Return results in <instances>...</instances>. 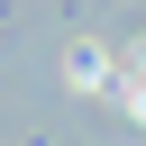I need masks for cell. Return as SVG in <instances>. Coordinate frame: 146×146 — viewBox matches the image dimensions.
<instances>
[{"instance_id":"6da1fadb","label":"cell","mask_w":146,"mask_h":146,"mask_svg":"<svg viewBox=\"0 0 146 146\" xmlns=\"http://www.w3.org/2000/svg\"><path fill=\"white\" fill-rule=\"evenodd\" d=\"M137 100H146V82H137Z\"/></svg>"}]
</instances>
